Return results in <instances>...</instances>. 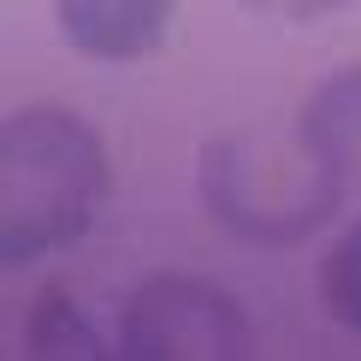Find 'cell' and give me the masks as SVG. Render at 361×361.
Here are the masks:
<instances>
[{"instance_id":"7a4b0ae2","label":"cell","mask_w":361,"mask_h":361,"mask_svg":"<svg viewBox=\"0 0 361 361\" xmlns=\"http://www.w3.org/2000/svg\"><path fill=\"white\" fill-rule=\"evenodd\" d=\"M195 190L202 207L231 237L261 249L308 243L343 202V178L308 148L302 130H231L214 137L195 160Z\"/></svg>"},{"instance_id":"5b68a950","label":"cell","mask_w":361,"mask_h":361,"mask_svg":"<svg viewBox=\"0 0 361 361\" xmlns=\"http://www.w3.org/2000/svg\"><path fill=\"white\" fill-rule=\"evenodd\" d=\"M296 130L343 184H361V66H343L308 89Z\"/></svg>"},{"instance_id":"ba28073f","label":"cell","mask_w":361,"mask_h":361,"mask_svg":"<svg viewBox=\"0 0 361 361\" xmlns=\"http://www.w3.org/2000/svg\"><path fill=\"white\" fill-rule=\"evenodd\" d=\"M237 6H249L255 18H279V24H314V18L355 6V0H237Z\"/></svg>"},{"instance_id":"6da1fadb","label":"cell","mask_w":361,"mask_h":361,"mask_svg":"<svg viewBox=\"0 0 361 361\" xmlns=\"http://www.w3.org/2000/svg\"><path fill=\"white\" fill-rule=\"evenodd\" d=\"M107 142L83 113L30 101L0 118V267L71 249L107 202Z\"/></svg>"},{"instance_id":"277c9868","label":"cell","mask_w":361,"mask_h":361,"mask_svg":"<svg viewBox=\"0 0 361 361\" xmlns=\"http://www.w3.org/2000/svg\"><path fill=\"white\" fill-rule=\"evenodd\" d=\"M178 0H54V24L83 59L130 66L166 42Z\"/></svg>"},{"instance_id":"52a82bcc","label":"cell","mask_w":361,"mask_h":361,"mask_svg":"<svg viewBox=\"0 0 361 361\" xmlns=\"http://www.w3.org/2000/svg\"><path fill=\"white\" fill-rule=\"evenodd\" d=\"M320 302H326V314H332L343 332L361 338V219L326 249V261H320Z\"/></svg>"},{"instance_id":"3957f363","label":"cell","mask_w":361,"mask_h":361,"mask_svg":"<svg viewBox=\"0 0 361 361\" xmlns=\"http://www.w3.org/2000/svg\"><path fill=\"white\" fill-rule=\"evenodd\" d=\"M249 350V314L195 273H154L118 308V355L130 361H231Z\"/></svg>"},{"instance_id":"8992f818","label":"cell","mask_w":361,"mask_h":361,"mask_svg":"<svg viewBox=\"0 0 361 361\" xmlns=\"http://www.w3.org/2000/svg\"><path fill=\"white\" fill-rule=\"evenodd\" d=\"M24 350L48 361H78V355H101V338L66 290H42L24 314Z\"/></svg>"}]
</instances>
